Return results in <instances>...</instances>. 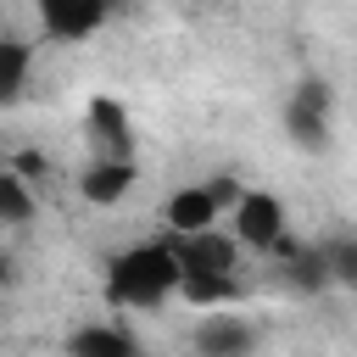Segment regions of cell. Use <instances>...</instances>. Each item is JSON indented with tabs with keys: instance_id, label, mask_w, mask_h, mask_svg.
Listing matches in <instances>:
<instances>
[{
	"instance_id": "1",
	"label": "cell",
	"mask_w": 357,
	"mask_h": 357,
	"mask_svg": "<svg viewBox=\"0 0 357 357\" xmlns=\"http://www.w3.org/2000/svg\"><path fill=\"white\" fill-rule=\"evenodd\" d=\"M178 251V301L190 307H234L245 296L240 284V240L218 223L201 234H173Z\"/></svg>"
},
{
	"instance_id": "2",
	"label": "cell",
	"mask_w": 357,
	"mask_h": 357,
	"mask_svg": "<svg viewBox=\"0 0 357 357\" xmlns=\"http://www.w3.org/2000/svg\"><path fill=\"white\" fill-rule=\"evenodd\" d=\"M178 296V251L167 240H134L106 257V301L117 312H156Z\"/></svg>"
},
{
	"instance_id": "3",
	"label": "cell",
	"mask_w": 357,
	"mask_h": 357,
	"mask_svg": "<svg viewBox=\"0 0 357 357\" xmlns=\"http://www.w3.org/2000/svg\"><path fill=\"white\" fill-rule=\"evenodd\" d=\"M279 123H284V139H290L296 151L324 156V151L335 145V89H329L324 78H301V84L284 95Z\"/></svg>"
},
{
	"instance_id": "4",
	"label": "cell",
	"mask_w": 357,
	"mask_h": 357,
	"mask_svg": "<svg viewBox=\"0 0 357 357\" xmlns=\"http://www.w3.org/2000/svg\"><path fill=\"white\" fill-rule=\"evenodd\" d=\"M240 190H245V184L229 178V173L201 178V184H178V190H167V201H162V229H167V234H201V229H218Z\"/></svg>"
},
{
	"instance_id": "5",
	"label": "cell",
	"mask_w": 357,
	"mask_h": 357,
	"mask_svg": "<svg viewBox=\"0 0 357 357\" xmlns=\"http://www.w3.org/2000/svg\"><path fill=\"white\" fill-rule=\"evenodd\" d=\"M229 234L240 240V251H279V240L290 234V212L273 190H240L229 206Z\"/></svg>"
},
{
	"instance_id": "6",
	"label": "cell",
	"mask_w": 357,
	"mask_h": 357,
	"mask_svg": "<svg viewBox=\"0 0 357 357\" xmlns=\"http://www.w3.org/2000/svg\"><path fill=\"white\" fill-rule=\"evenodd\" d=\"M33 17L45 28V39L78 45V39H95L112 22V0H33Z\"/></svg>"
},
{
	"instance_id": "7",
	"label": "cell",
	"mask_w": 357,
	"mask_h": 357,
	"mask_svg": "<svg viewBox=\"0 0 357 357\" xmlns=\"http://www.w3.org/2000/svg\"><path fill=\"white\" fill-rule=\"evenodd\" d=\"M134 184H139V162L134 156H95L89 151V162L78 167V195L89 206H123L134 195Z\"/></svg>"
},
{
	"instance_id": "8",
	"label": "cell",
	"mask_w": 357,
	"mask_h": 357,
	"mask_svg": "<svg viewBox=\"0 0 357 357\" xmlns=\"http://www.w3.org/2000/svg\"><path fill=\"white\" fill-rule=\"evenodd\" d=\"M84 139L95 156H134V117L117 95H95L84 106Z\"/></svg>"
},
{
	"instance_id": "9",
	"label": "cell",
	"mask_w": 357,
	"mask_h": 357,
	"mask_svg": "<svg viewBox=\"0 0 357 357\" xmlns=\"http://www.w3.org/2000/svg\"><path fill=\"white\" fill-rule=\"evenodd\" d=\"M190 340H195L201 357H245L257 346V324L245 312H234V307H206Z\"/></svg>"
},
{
	"instance_id": "10",
	"label": "cell",
	"mask_w": 357,
	"mask_h": 357,
	"mask_svg": "<svg viewBox=\"0 0 357 357\" xmlns=\"http://www.w3.org/2000/svg\"><path fill=\"white\" fill-rule=\"evenodd\" d=\"M73 357H139V335L123 324H84L67 335Z\"/></svg>"
},
{
	"instance_id": "11",
	"label": "cell",
	"mask_w": 357,
	"mask_h": 357,
	"mask_svg": "<svg viewBox=\"0 0 357 357\" xmlns=\"http://www.w3.org/2000/svg\"><path fill=\"white\" fill-rule=\"evenodd\" d=\"M33 73V45L17 33H0V106H17Z\"/></svg>"
},
{
	"instance_id": "12",
	"label": "cell",
	"mask_w": 357,
	"mask_h": 357,
	"mask_svg": "<svg viewBox=\"0 0 357 357\" xmlns=\"http://www.w3.org/2000/svg\"><path fill=\"white\" fill-rule=\"evenodd\" d=\"M33 184H28V173L22 167H0V229H17V223H28L33 218Z\"/></svg>"
},
{
	"instance_id": "13",
	"label": "cell",
	"mask_w": 357,
	"mask_h": 357,
	"mask_svg": "<svg viewBox=\"0 0 357 357\" xmlns=\"http://www.w3.org/2000/svg\"><path fill=\"white\" fill-rule=\"evenodd\" d=\"M318 251H324L329 284H340V290H357V234H335V240H324Z\"/></svg>"
},
{
	"instance_id": "14",
	"label": "cell",
	"mask_w": 357,
	"mask_h": 357,
	"mask_svg": "<svg viewBox=\"0 0 357 357\" xmlns=\"http://www.w3.org/2000/svg\"><path fill=\"white\" fill-rule=\"evenodd\" d=\"M17 279H22V268H17V257H11L6 245H0V290H11Z\"/></svg>"
},
{
	"instance_id": "15",
	"label": "cell",
	"mask_w": 357,
	"mask_h": 357,
	"mask_svg": "<svg viewBox=\"0 0 357 357\" xmlns=\"http://www.w3.org/2000/svg\"><path fill=\"white\" fill-rule=\"evenodd\" d=\"M117 6H123V0H112V11H117Z\"/></svg>"
},
{
	"instance_id": "16",
	"label": "cell",
	"mask_w": 357,
	"mask_h": 357,
	"mask_svg": "<svg viewBox=\"0 0 357 357\" xmlns=\"http://www.w3.org/2000/svg\"><path fill=\"white\" fill-rule=\"evenodd\" d=\"M0 234H6V229H0Z\"/></svg>"
}]
</instances>
